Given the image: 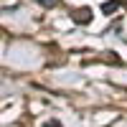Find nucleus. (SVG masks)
<instances>
[{
  "instance_id": "nucleus-2",
  "label": "nucleus",
  "mask_w": 127,
  "mask_h": 127,
  "mask_svg": "<svg viewBox=\"0 0 127 127\" xmlns=\"http://www.w3.org/2000/svg\"><path fill=\"white\" fill-rule=\"evenodd\" d=\"M117 5H120V0H109V3L102 5V10H104V13H112V10H117Z\"/></svg>"
},
{
  "instance_id": "nucleus-4",
  "label": "nucleus",
  "mask_w": 127,
  "mask_h": 127,
  "mask_svg": "<svg viewBox=\"0 0 127 127\" xmlns=\"http://www.w3.org/2000/svg\"><path fill=\"white\" fill-rule=\"evenodd\" d=\"M46 127H61V125H59L56 120H51V122H46Z\"/></svg>"
},
{
  "instance_id": "nucleus-1",
  "label": "nucleus",
  "mask_w": 127,
  "mask_h": 127,
  "mask_svg": "<svg viewBox=\"0 0 127 127\" xmlns=\"http://www.w3.org/2000/svg\"><path fill=\"white\" fill-rule=\"evenodd\" d=\"M71 18L76 20V23H89V20H92V10L89 8H79L76 13H71Z\"/></svg>"
},
{
  "instance_id": "nucleus-3",
  "label": "nucleus",
  "mask_w": 127,
  "mask_h": 127,
  "mask_svg": "<svg viewBox=\"0 0 127 127\" xmlns=\"http://www.w3.org/2000/svg\"><path fill=\"white\" fill-rule=\"evenodd\" d=\"M36 3H41L43 8H56V5H59V0H36Z\"/></svg>"
}]
</instances>
